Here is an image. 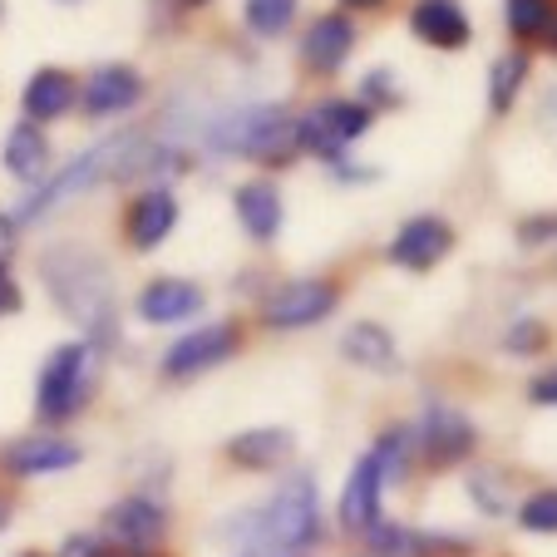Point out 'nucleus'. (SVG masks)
<instances>
[{"instance_id":"nucleus-1","label":"nucleus","mask_w":557,"mask_h":557,"mask_svg":"<svg viewBox=\"0 0 557 557\" xmlns=\"http://www.w3.org/2000/svg\"><path fill=\"white\" fill-rule=\"evenodd\" d=\"M40 282L64 321L85 331L95 350H109L119 341V296L109 262L85 243H60L40 252Z\"/></svg>"},{"instance_id":"nucleus-2","label":"nucleus","mask_w":557,"mask_h":557,"mask_svg":"<svg viewBox=\"0 0 557 557\" xmlns=\"http://www.w3.org/2000/svg\"><path fill=\"white\" fill-rule=\"evenodd\" d=\"M232 537H243L252 553H306L321 543V488L315 473L296 469L272 488V498L247 508L243 518H232Z\"/></svg>"},{"instance_id":"nucleus-3","label":"nucleus","mask_w":557,"mask_h":557,"mask_svg":"<svg viewBox=\"0 0 557 557\" xmlns=\"http://www.w3.org/2000/svg\"><path fill=\"white\" fill-rule=\"evenodd\" d=\"M202 144L222 158H247L262 169H286L296 158V114L286 104H237L208 119Z\"/></svg>"},{"instance_id":"nucleus-4","label":"nucleus","mask_w":557,"mask_h":557,"mask_svg":"<svg viewBox=\"0 0 557 557\" xmlns=\"http://www.w3.org/2000/svg\"><path fill=\"white\" fill-rule=\"evenodd\" d=\"M95 385H99V350L85 336L54 346L45 356L40 375H35V420L45 430L70 424L74 414H85V405L95 400Z\"/></svg>"},{"instance_id":"nucleus-5","label":"nucleus","mask_w":557,"mask_h":557,"mask_svg":"<svg viewBox=\"0 0 557 557\" xmlns=\"http://www.w3.org/2000/svg\"><path fill=\"white\" fill-rule=\"evenodd\" d=\"M370 124H375V109L360 104V99H321L296 119V153H311L336 169L346 148L370 134Z\"/></svg>"},{"instance_id":"nucleus-6","label":"nucleus","mask_w":557,"mask_h":557,"mask_svg":"<svg viewBox=\"0 0 557 557\" xmlns=\"http://www.w3.org/2000/svg\"><path fill=\"white\" fill-rule=\"evenodd\" d=\"M237 350H243V326H237V321H208V326H198V331H183V336L163 350L158 375L183 385V380H198V375H208V370L227 366Z\"/></svg>"},{"instance_id":"nucleus-7","label":"nucleus","mask_w":557,"mask_h":557,"mask_svg":"<svg viewBox=\"0 0 557 557\" xmlns=\"http://www.w3.org/2000/svg\"><path fill=\"white\" fill-rule=\"evenodd\" d=\"M336 306H341V286L331 276H296V282L272 286L257 315H262L267 331H306L315 321H326Z\"/></svg>"},{"instance_id":"nucleus-8","label":"nucleus","mask_w":557,"mask_h":557,"mask_svg":"<svg viewBox=\"0 0 557 557\" xmlns=\"http://www.w3.org/2000/svg\"><path fill=\"white\" fill-rule=\"evenodd\" d=\"M414 449L430 469H454L463 463L473 449H479V424L459 410V405H444V400H430L414 424Z\"/></svg>"},{"instance_id":"nucleus-9","label":"nucleus","mask_w":557,"mask_h":557,"mask_svg":"<svg viewBox=\"0 0 557 557\" xmlns=\"http://www.w3.org/2000/svg\"><path fill=\"white\" fill-rule=\"evenodd\" d=\"M169 537V508L148 494H124L119 504L104 508V543L119 547V553L148 557L163 547Z\"/></svg>"},{"instance_id":"nucleus-10","label":"nucleus","mask_w":557,"mask_h":557,"mask_svg":"<svg viewBox=\"0 0 557 557\" xmlns=\"http://www.w3.org/2000/svg\"><path fill=\"white\" fill-rule=\"evenodd\" d=\"M449 252H454V227L444 218H434V212L410 218L385 247V257L395 267H405V272H434Z\"/></svg>"},{"instance_id":"nucleus-11","label":"nucleus","mask_w":557,"mask_h":557,"mask_svg":"<svg viewBox=\"0 0 557 557\" xmlns=\"http://www.w3.org/2000/svg\"><path fill=\"white\" fill-rule=\"evenodd\" d=\"M202 306H208V296L188 276H153L134 296V311L144 326H183V321H198Z\"/></svg>"},{"instance_id":"nucleus-12","label":"nucleus","mask_w":557,"mask_h":557,"mask_svg":"<svg viewBox=\"0 0 557 557\" xmlns=\"http://www.w3.org/2000/svg\"><path fill=\"white\" fill-rule=\"evenodd\" d=\"M85 459V449L64 434H21L0 449V469L11 479H45V473H64Z\"/></svg>"},{"instance_id":"nucleus-13","label":"nucleus","mask_w":557,"mask_h":557,"mask_svg":"<svg viewBox=\"0 0 557 557\" xmlns=\"http://www.w3.org/2000/svg\"><path fill=\"white\" fill-rule=\"evenodd\" d=\"M173 227H178V198H173V188H144L134 202L124 208V243L134 247L138 257L144 252H158V247L173 237Z\"/></svg>"},{"instance_id":"nucleus-14","label":"nucleus","mask_w":557,"mask_h":557,"mask_svg":"<svg viewBox=\"0 0 557 557\" xmlns=\"http://www.w3.org/2000/svg\"><path fill=\"white\" fill-rule=\"evenodd\" d=\"M144 95H148V85L134 64H99L85 85H79V109L89 119H114L144 104Z\"/></svg>"},{"instance_id":"nucleus-15","label":"nucleus","mask_w":557,"mask_h":557,"mask_svg":"<svg viewBox=\"0 0 557 557\" xmlns=\"http://www.w3.org/2000/svg\"><path fill=\"white\" fill-rule=\"evenodd\" d=\"M232 212L243 222V232L252 243H276L282 237V222H286V202H282V188L272 178H252V183H237L232 188Z\"/></svg>"},{"instance_id":"nucleus-16","label":"nucleus","mask_w":557,"mask_h":557,"mask_svg":"<svg viewBox=\"0 0 557 557\" xmlns=\"http://www.w3.org/2000/svg\"><path fill=\"white\" fill-rule=\"evenodd\" d=\"M356 54V21L346 11H326L315 15L311 30L301 40V64L311 74H336L341 64Z\"/></svg>"},{"instance_id":"nucleus-17","label":"nucleus","mask_w":557,"mask_h":557,"mask_svg":"<svg viewBox=\"0 0 557 557\" xmlns=\"http://www.w3.org/2000/svg\"><path fill=\"white\" fill-rule=\"evenodd\" d=\"M380 504H385V479H380L375 459L360 454L346 473V488H341V528L346 533H370L380 523Z\"/></svg>"},{"instance_id":"nucleus-18","label":"nucleus","mask_w":557,"mask_h":557,"mask_svg":"<svg viewBox=\"0 0 557 557\" xmlns=\"http://www.w3.org/2000/svg\"><path fill=\"white\" fill-rule=\"evenodd\" d=\"M79 104V79H74L70 70H60V64H40V70L25 79L21 89V109L30 124H54V119H64L70 109Z\"/></svg>"},{"instance_id":"nucleus-19","label":"nucleus","mask_w":557,"mask_h":557,"mask_svg":"<svg viewBox=\"0 0 557 557\" xmlns=\"http://www.w3.org/2000/svg\"><path fill=\"white\" fill-rule=\"evenodd\" d=\"M222 454H227V463H237V469H247V473H272V469H282V463H292L296 434L286 430V424H262V430L232 434Z\"/></svg>"},{"instance_id":"nucleus-20","label":"nucleus","mask_w":557,"mask_h":557,"mask_svg":"<svg viewBox=\"0 0 557 557\" xmlns=\"http://www.w3.org/2000/svg\"><path fill=\"white\" fill-rule=\"evenodd\" d=\"M410 30L420 35L424 45H434V50H463V45L473 40V25L459 0H414Z\"/></svg>"},{"instance_id":"nucleus-21","label":"nucleus","mask_w":557,"mask_h":557,"mask_svg":"<svg viewBox=\"0 0 557 557\" xmlns=\"http://www.w3.org/2000/svg\"><path fill=\"white\" fill-rule=\"evenodd\" d=\"M341 356L350 366L370 370V375H395L400 370V346H395V336L380 321H350L341 331Z\"/></svg>"},{"instance_id":"nucleus-22","label":"nucleus","mask_w":557,"mask_h":557,"mask_svg":"<svg viewBox=\"0 0 557 557\" xmlns=\"http://www.w3.org/2000/svg\"><path fill=\"white\" fill-rule=\"evenodd\" d=\"M0 158H5V173L11 178H21L25 188H40L45 178H50V138L40 134V124H15L11 134H5V148H0Z\"/></svg>"},{"instance_id":"nucleus-23","label":"nucleus","mask_w":557,"mask_h":557,"mask_svg":"<svg viewBox=\"0 0 557 557\" xmlns=\"http://www.w3.org/2000/svg\"><path fill=\"white\" fill-rule=\"evenodd\" d=\"M463 488H469L473 508L488 518H508L513 513V473L508 469H494V463H473L469 479H463Z\"/></svg>"},{"instance_id":"nucleus-24","label":"nucleus","mask_w":557,"mask_h":557,"mask_svg":"<svg viewBox=\"0 0 557 557\" xmlns=\"http://www.w3.org/2000/svg\"><path fill=\"white\" fill-rule=\"evenodd\" d=\"M366 547H370V557H434V533H420V528H410V523L380 518L366 533Z\"/></svg>"},{"instance_id":"nucleus-25","label":"nucleus","mask_w":557,"mask_h":557,"mask_svg":"<svg viewBox=\"0 0 557 557\" xmlns=\"http://www.w3.org/2000/svg\"><path fill=\"white\" fill-rule=\"evenodd\" d=\"M414 430H405V424H395V430H385L375 440V449H370V459H375V469H380V479H385V488L389 484H405L410 479V463H414Z\"/></svg>"},{"instance_id":"nucleus-26","label":"nucleus","mask_w":557,"mask_h":557,"mask_svg":"<svg viewBox=\"0 0 557 557\" xmlns=\"http://www.w3.org/2000/svg\"><path fill=\"white\" fill-rule=\"evenodd\" d=\"M528 70H533V54L528 50H513V54H498L494 70H488V109L494 114H508L518 99V89H523Z\"/></svg>"},{"instance_id":"nucleus-27","label":"nucleus","mask_w":557,"mask_h":557,"mask_svg":"<svg viewBox=\"0 0 557 557\" xmlns=\"http://www.w3.org/2000/svg\"><path fill=\"white\" fill-rule=\"evenodd\" d=\"M301 15V0H247L243 5V25L257 35V40H276L286 35Z\"/></svg>"},{"instance_id":"nucleus-28","label":"nucleus","mask_w":557,"mask_h":557,"mask_svg":"<svg viewBox=\"0 0 557 557\" xmlns=\"http://www.w3.org/2000/svg\"><path fill=\"white\" fill-rule=\"evenodd\" d=\"M504 21L518 40H547L557 11H553V0H504Z\"/></svg>"},{"instance_id":"nucleus-29","label":"nucleus","mask_w":557,"mask_h":557,"mask_svg":"<svg viewBox=\"0 0 557 557\" xmlns=\"http://www.w3.org/2000/svg\"><path fill=\"white\" fill-rule=\"evenodd\" d=\"M518 528H523V533L553 537L557 533V488H537V494H528L523 504H518Z\"/></svg>"},{"instance_id":"nucleus-30","label":"nucleus","mask_w":557,"mask_h":557,"mask_svg":"<svg viewBox=\"0 0 557 557\" xmlns=\"http://www.w3.org/2000/svg\"><path fill=\"white\" fill-rule=\"evenodd\" d=\"M543 346H547V326L537 321V315H518L513 326L504 331V350H508V356H537Z\"/></svg>"},{"instance_id":"nucleus-31","label":"nucleus","mask_w":557,"mask_h":557,"mask_svg":"<svg viewBox=\"0 0 557 557\" xmlns=\"http://www.w3.org/2000/svg\"><path fill=\"white\" fill-rule=\"evenodd\" d=\"M360 104H370V109L400 104V79H395V70H370L366 79H360Z\"/></svg>"},{"instance_id":"nucleus-32","label":"nucleus","mask_w":557,"mask_h":557,"mask_svg":"<svg viewBox=\"0 0 557 557\" xmlns=\"http://www.w3.org/2000/svg\"><path fill=\"white\" fill-rule=\"evenodd\" d=\"M557 237V212H537V218H523L518 222V243L523 247H543Z\"/></svg>"},{"instance_id":"nucleus-33","label":"nucleus","mask_w":557,"mask_h":557,"mask_svg":"<svg viewBox=\"0 0 557 557\" xmlns=\"http://www.w3.org/2000/svg\"><path fill=\"white\" fill-rule=\"evenodd\" d=\"M528 400H533L537 410H557V366L553 370H537L533 385H528Z\"/></svg>"},{"instance_id":"nucleus-34","label":"nucleus","mask_w":557,"mask_h":557,"mask_svg":"<svg viewBox=\"0 0 557 557\" xmlns=\"http://www.w3.org/2000/svg\"><path fill=\"white\" fill-rule=\"evenodd\" d=\"M25 306V296H21V282L11 276V262L0 257V315H15Z\"/></svg>"},{"instance_id":"nucleus-35","label":"nucleus","mask_w":557,"mask_h":557,"mask_svg":"<svg viewBox=\"0 0 557 557\" xmlns=\"http://www.w3.org/2000/svg\"><path fill=\"white\" fill-rule=\"evenodd\" d=\"M15 237H21V222H15V212H0V257H11Z\"/></svg>"},{"instance_id":"nucleus-36","label":"nucleus","mask_w":557,"mask_h":557,"mask_svg":"<svg viewBox=\"0 0 557 557\" xmlns=\"http://www.w3.org/2000/svg\"><path fill=\"white\" fill-rule=\"evenodd\" d=\"M385 0H341V11H380Z\"/></svg>"},{"instance_id":"nucleus-37","label":"nucleus","mask_w":557,"mask_h":557,"mask_svg":"<svg viewBox=\"0 0 557 557\" xmlns=\"http://www.w3.org/2000/svg\"><path fill=\"white\" fill-rule=\"evenodd\" d=\"M11 513H15L11 494H0V533H5V528H11Z\"/></svg>"},{"instance_id":"nucleus-38","label":"nucleus","mask_w":557,"mask_h":557,"mask_svg":"<svg viewBox=\"0 0 557 557\" xmlns=\"http://www.w3.org/2000/svg\"><path fill=\"white\" fill-rule=\"evenodd\" d=\"M183 11H202V5H212V0H178Z\"/></svg>"},{"instance_id":"nucleus-39","label":"nucleus","mask_w":557,"mask_h":557,"mask_svg":"<svg viewBox=\"0 0 557 557\" xmlns=\"http://www.w3.org/2000/svg\"><path fill=\"white\" fill-rule=\"evenodd\" d=\"M547 45H553V50H557V21H553V30H547Z\"/></svg>"},{"instance_id":"nucleus-40","label":"nucleus","mask_w":557,"mask_h":557,"mask_svg":"<svg viewBox=\"0 0 557 557\" xmlns=\"http://www.w3.org/2000/svg\"><path fill=\"white\" fill-rule=\"evenodd\" d=\"M15 557H40V553H15Z\"/></svg>"},{"instance_id":"nucleus-41","label":"nucleus","mask_w":557,"mask_h":557,"mask_svg":"<svg viewBox=\"0 0 557 557\" xmlns=\"http://www.w3.org/2000/svg\"><path fill=\"white\" fill-rule=\"evenodd\" d=\"M0 15H5V0H0Z\"/></svg>"}]
</instances>
